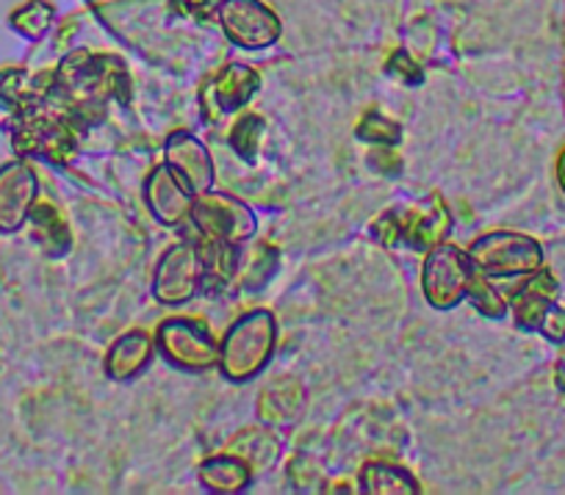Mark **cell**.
I'll return each instance as SVG.
<instances>
[{"instance_id":"2e32d148","label":"cell","mask_w":565,"mask_h":495,"mask_svg":"<svg viewBox=\"0 0 565 495\" xmlns=\"http://www.w3.org/2000/svg\"><path fill=\"white\" fill-rule=\"evenodd\" d=\"M156 355V341L141 330H130V333L119 335L111 344V349L106 352V361L103 368L111 379L117 383H128V379L139 377L145 368L153 363Z\"/></svg>"},{"instance_id":"484cf974","label":"cell","mask_w":565,"mask_h":495,"mask_svg":"<svg viewBox=\"0 0 565 495\" xmlns=\"http://www.w3.org/2000/svg\"><path fill=\"white\" fill-rule=\"evenodd\" d=\"M170 3L178 14L198 20V23H211V20H216L222 7V0H170Z\"/></svg>"},{"instance_id":"6da1fadb","label":"cell","mask_w":565,"mask_h":495,"mask_svg":"<svg viewBox=\"0 0 565 495\" xmlns=\"http://www.w3.org/2000/svg\"><path fill=\"white\" fill-rule=\"evenodd\" d=\"M128 69L117 56H92L78 51L62 62L53 75V92L67 103L73 117L84 119L89 114H100L106 100L128 97Z\"/></svg>"},{"instance_id":"5bb4252c","label":"cell","mask_w":565,"mask_h":495,"mask_svg":"<svg viewBox=\"0 0 565 495\" xmlns=\"http://www.w3.org/2000/svg\"><path fill=\"white\" fill-rule=\"evenodd\" d=\"M260 89V75L247 64H227L203 89V108L211 119L238 111Z\"/></svg>"},{"instance_id":"44dd1931","label":"cell","mask_w":565,"mask_h":495,"mask_svg":"<svg viewBox=\"0 0 565 495\" xmlns=\"http://www.w3.org/2000/svg\"><path fill=\"white\" fill-rule=\"evenodd\" d=\"M361 489L363 493H377V495H411L418 493V484L405 467L388 465V462H369L361 471Z\"/></svg>"},{"instance_id":"d6986e66","label":"cell","mask_w":565,"mask_h":495,"mask_svg":"<svg viewBox=\"0 0 565 495\" xmlns=\"http://www.w3.org/2000/svg\"><path fill=\"white\" fill-rule=\"evenodd\" d=\"M231 449L233 454L247 462L253 476L255 473H266L280 460V440L271 432H266V429H247V432H242L233 440Z\"/></svg>"},{"instance_id":"7402d4cb","label":"cell","mask_w":565,"mask_h":495,"mask_svg":"<svg viewBox=\"0 0 565 495\" xmlns=\"http://www.w3.org/2000/svg\"><path fill=\"white\" fill-rule=\"evenodd\" d=\"M53 20H56V9H53L47 0H29V3L14 9L12 18H9V25H12L23 40L36 42L51 31Z\"/></svg>"},{"instance_id":"4316f807","label":"cell","mask_w":565,"mask_h":495,"mask_svg":"<svg viewBox=\"0 0 565 495\" xmlns=\"http://www.w3.org/2000/svg\"><path fill=\"white\" fill-rule=\"evenodd\" d=\"M388 73H394L396 78H402L405 84H422V69L416 67V62H411V58L405 56V53H394L388 62Z\"/></svg>"},{"instance_id":"d4e9b609","label":"cell","mask_w":565,"mask_h":495,"mask_svg":"<svg viewBox=\"0 0 565 495\" xmlns=\"http://www.w3.org/2000/svg\"><path fill=\"white\" fill-rule=\"evenodd\" d=\"M358 139L369 141V144H380V147H396L402 139V130L394 119L383 117L380 111H372L363 117V122L358 125Z\"/></svg>"},{"instance_id":"e0dca14e","label":"cell","mask_w":565,"mask_h":495,"mask_svg":"<svg viewBox=\"0 0 565 495\" xmlns=\"http://www.w3.org/2000/svg\"><path fill=\"white\" fill-rule=\"evenodd\" d=\"M302 405H306V388L300 379L280 377L264 388L258 396V418L269 427H286L295 418H300Z\"/></svg>"},{"instance_id":"8992f818","label":"cell","mask_w":565,"mask_h":495,"mask_svg":"<svg viewBox=\"0 0 565 495\" xmlns=\"http://www.w3.org/2000/svg\"><path fill=\"white\" fill-rule=\"evenodd\" d=\"M471 260L491 280H513L543 269V247L526 233L493 230L469 247Z\"/></svg>"},{"instance_id":"5b68a950","label":"cell","mask_w":565,"mask_h":495,"mask_svg":"<svg viewBox=\"0 0 565 495\" xmlns=\"http://www.w3.org/2000/svg\"><path fill=\"white\" fill-rule=\"evenodd\" d=\"M189 225L200 236L198 241L244 247L255 236L258 219L242 200L225 192H205L194 197Z\"/></svg>"},{"instance_id":"4fadbf2b","label":"cell","mask_w":565,"mask_h":495,"mask_svg":"<svg viewBox=\"0 0 565 495\" xmlns=\"http://www.w3.org/2000/svg\"><path fill=\"white\" fill-rule=\"evenodd\" d=\"M145 203H148L150 214L167 227H183L192 216L194 194L178 181L175 172L170 166H156L150 172L148 183H145Z\"/></svg>"},{"instance_id":"83f0119b","label":"cell","mask_w":565,"mask_h":495,"mask_svg":"<svg viewBox=\"0 0 565 495\" xmlns=\"http://www.w3.org/2000/svg\"><path fill=\"white\" fill-rule=\"evenodd\" d=\"M557 183L565 194V147H563V152L557 155Z\"/></svg>"},{"instance_id":"3957f363","label":"cell","mask_w":565,"mask_h":495,"mask_svg":"<svg viewBox=\"0 0 565 495\" xmlns=\"http://www.w3.org/2000/svg\"><path fill=\"white\" fill-rule=\"evenodd\" d=\"M452 230V216L441 197H427L399 211H385L372 225V236L385 247L407 244L413 249H433Z\"/></svg>"},{"instance_id":"8fae6325","label":"cell","mask_w":565,"mask_h":495,"mask_svg":"<svg viewBox=\"0 0 565 495\" xmlns=\"http://www.w3.org/2000/svg\"><path fill=\"white\" fill-rule=\"evenodd\" d=\"M40 197L34 170L14 161L0 166V233H18Z\"/></svg>"},{"instance_id":"603a6c76","label":"cell","mask_w":565,"mask_h":495,"mask_svg":"<svg viewBox=\"0 0 565 495\" xmlns=\"http://www.w3.org/2000/svg\"><path fill=\"white\" fill-rule=\"evenodd\" d=\"M277 269V249L266 247V244H258L253 252L247 255V260H238L236 277L233 280L242 288H260Z\"/></svg>"},{"instance_id":"277c9868","label":"cell","mask_w":565,"mask_h":495,"mask_svg":"<svg viewBox=\"0 0 565 495\" xmlns=\"http://www.w3.org/2000/svg\"><path fill=\"white\" fill-rule=\"evenodd\" d=\"M477 277H480V269L469 252L452 244H436L427 249V258H424L422 291L436 310H452L463 299H469Z\"/></svg>"},{"instance_id":"ac0fdd59","label":"cell","mask_w":565,"mask_h":495,"mask_svg":"<svg viewBox=\"0 0 565 495\" xmlns=\"http://www.w3.org/2000/svg\"><path fill=\"white\" fill-rule=\"evenodd\" d=\"M200 484H203L209 493H244V489L253 484V471H249L247 462L236 454H220L209 456L203 465L198 467Z\"/></svg>"},{"instance_id":"cb8c5ba5","label":"cell","mask_w":565,"mask_h":495,"mask_svg":"<svg viewBox=\"0 0 565 495\" xmlns=\"http://www.w3.org/2000/svg\"><path fill=\"white\" fill-rule=\"evenodd\" d=\"M260 136H264V117H258V114H244V117H238L231 128L233 152H238L244 161H255Z\"/></svg>"},{"instance_id":"7c38bea8","label":"cell","mask_w":565,"mask_h":495,"mask_svg":"<svg viewBox=\"0 0 565 495\" xmlns=\"http://www.w3.org/2000/svg\"><path fill=\"white\" fill-rule=\"evenodd\" d=\"M167 166L178 175V181L198 197L214 189V161L203 141L192 133H175L164 147Z\"/></svg>"},{"instance_id":"30bf717a","label":"cell","mask_w":565,"mask_h":495,"mask_svg":"<svg viewBox=\"0 0 565 495\" xmlns=\"http://www.w3.org/2000/svg\"><path fill=\"white\" fill-rule=\"evenodd\" d=\"M216 20L227 40L244 51L271 47L282 34L280 18L260 0H222Z\"/></svg>"},{"instance_id":"52a82bcc","label":"cell","mask_w":565,"mask_h":495,"mask_svg":"<svg viewBox=\"0 0 565 495\" xmlns=\"http://www.w3.org/2000/svg\"><path fill=\"white\" fill-rule=\"evenodd\" d=\"M508 308L513 310V319L521 330L541 333L552 344L565 341V308L557 304V282L548 271L537 269L526 275L519 291L510 297Z\"/></svg>"},{"instance_id":"ffe728a7","label":"cell","mask_w":565,"mask_h":495,"mask_svg":"<svg viewBox=\"0 0 565 495\" xmlns=\"http://www.w3.org/2000/svg\"><path fill=\"white\" fill-rule=\"evenodd\" d=\"M29 222L34 225V238L51 258H62L70 252V230L64 225L62 214L51 203H40L31 208Z\"/></svg>"},{"instance_id":"ba28073f","label":"cell","mask_w":565,"mask_h":495,"mask_svg":"<svg viewBox=\"0 0 565 495\" xmlns=\"http://www.w3.org/2000/svg\"><path fill=\"white\" fill-rule=\"evenodd\" d=\"M156 349L181 372H211L220 366V344L203 321L175 315L161 321L153 335Z\"/></svg>"},{"instance_id":"7a4b0ae2","label":"cell","mask_w":565,"mask_h":495,"mask_svg":"<svg viewBox=\"0 0 565 495\" xmlns=\"http://www.w3.org/2000/svg\"><path fill=\"white\" fill-rule=\"evenodd\" d=\"M277 324L269 310H249L220 341V372L231 383H249L275 355Z\"/></svg>"},{"instance_id":"9a60e30c","label":"cell","mask_w":565,"mask_h":495,"mask_svg":"<svg viewBox=\"0 0 565 495\" xmlns=\"http://www.w3.org/2000/svg\"><path fill=\"white\" fill-rule=\"evenodd\" d=\"M20 144L25 152L42 158L51 163H67L75 155V130L67 119L62 117H40L31 119L25 130L20 133Z\"/></svg>"},{"instance_id":"9c48e42d","label":"cell","mask_w":565,"mask_h":495,"mask_svg":"<svg viewBox=\"0 0 565 495\" xmlns=\"http://www.w3.org/2000/svg\"><path fill=\"white\" fill-rule=\"evenodd\" d=\"M209 280L205 255L198 241H181L161 255L153 275V297L167 308L189 304Z\"/></svg>"}]
</instances>
